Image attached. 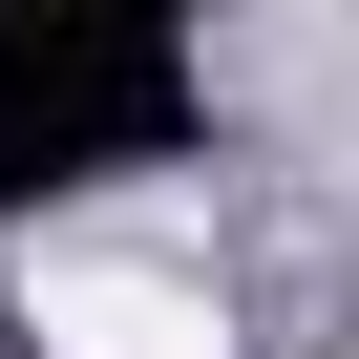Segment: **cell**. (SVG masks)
I'll return each mask as SVG.
<instances>
[{
    "instance_id": "6da1fadb",
    "label": "cell",
    "mask_w": 359,
    "mask_h": 359,
    "mask_svg": "<svg viewBox=\"0 0 359 359\" xmlns=\"http://www.w3.org/2000/svg\"><path fill=\"white\" fill-rule=\"evenodd\" d=\"M43 359H212V296L169 254H43Z\"/></svg>"
}]
</instances>
